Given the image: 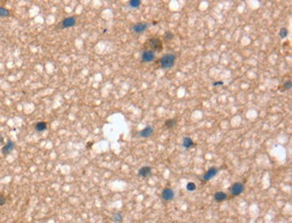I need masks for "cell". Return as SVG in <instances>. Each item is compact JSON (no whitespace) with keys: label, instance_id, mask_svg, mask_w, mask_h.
Segmentation results:
<instances>
[{"label":"cell","instance_id":"obj_1","mask_svg":"<svg viewBox=\"0 0 292 223\" xmlns=\"http://www.w3.org/2000/svg\"><path fill=\"white\" fill-rule=\"evenodd\" d=\"M176 60V55L173 53H166L160 59V66L164 69H168L175 65Z\"/></svg>","mask_w":292,"mask_h":223},{"label":"cell","instance_id":"obj_2","mask_svg":"<svg viewBox=\"0 0 292 223\" xmlns=\"http://www.w3.org/2000/svg\"><path fill=\"white\" fill-rule=\"evenodd\" d=\"M146 45L149 48L148 49H151V51H153L154 52H156V51H161L163 49V43H162V41H161L160 39L158 38H156V37H154V38H150V39H148L146 42Z\"/></svg>","mask_w":292,"mask_h":223},{"label":"cell","instance_id":"obj_3","mask_svg":"<svg viewBox=\"0 0 292 223\" xmlns=\"http://www.w3.org/2000/svg\"><path fill=\"white\" fill-rule=\"evenodd\" d=\"M155 59H156V52H154L151 49H147L142 52V55H141L142 62L148 63V62H151V61H154Z\"/></svg>","mask_w":292,"mask_h":223},{"label":"cell","instance_id":"obj_4","mask_svg":"<svg viewBox=\"0 0 292 223\" xmlns=\"http://www.w3.org/2000/svg\"><path fill=\"white\" fill-rule=\"evenodd\" d=\"M245 190V185L242 183H235L234 184H232V186L229 188V192H230V194L232 196H238L240 195Z\"/></svg>","mask_w":292,"mask_h":223},{"label":"cell","instance_id":"obj_5","mask_svg":"<svg viewBox=\"0 0 292 223\" xmlns=\"http://www.w3.org/2000/svg\"><path fill=\"white\" fill-rule=\"evenodd\" d=\"M161 198H162V200L165 202H170L175 198V192L171 188H165L162 191Z\"/></svg>","mask_w":292,"mask_h":223},{"label":"cell","instance_id":"obj_6","mask_svg":"<svg viewBox=\"0 0 292 223\" xmlns=\"http://www.w3.org/2000/svg\"><path fill=\"white\" fill-rule=\"evenodd\" d=\"M153 133H154V129L151 126H147L143 130H141V131L138 133V135H139V138L147 139V138L151 137V136L153 135Z\"/></svg>","mask_w":292,"mask_h":223},{"label":"cell","instance_id":"obj_7","mask_svg":"<svg viewBox=\"0 0 292 223\" xmlns=\"http://www.w3.org/2000/svg\"><path fill=\"white\" fill-rule=\"evenodd\" d=\"M217 172H219V170H217V168H215V167H211V168H209L205 174L202 176V179L205 181V182H208L209 181L210 179H212L217 174Z\"/></svg>","mask_w":292,"mask_h":223},{"label":"cell","instance_id":"obj_8","mask_svg":"<svg viewBox=\"0 0 292 223\" xmlns=\"http://www.w3.org/2000/svg\"><path fill=\"white\" fill-rule=\"evenodd\" d=\"M76 18L75 17H73V16H69V17H67L65 18V19L62 21L61 23V25L63 28H70V27H73V26H75L76 25Z\"/></svg>","mask_w":292,"mask_h":223},{"label":"cell","instance_id":"obj_9","mask_svg":"<svg viewBox=\"0 0 292 223\" xmlns=\"http://www.w3.org/2000/svg\"><path fill=\"white\" fill-rule=\"evenodd\" d=\"M147 26H148V24L147 23H135L132 26V30L136 33H141L143 32H145L147 29Z\"/></svg>","mask_w":292,"mask_h":223},{"label":"cell","instance_id":"obj_10","mask_svg":"<svg viewBox=\"0 0 292 223\" xmlns=\"http://www.w3.org/2000/svg\"><path fill=\"white\" fill-rule=\"evenodd\" d=\"M150 175H151V167L148 166H143L139 170V176L140 177L145 178V177L149 176Z\"/></svg>","mask_w":292,"mask_h":223},{"label":"cell","instance_id":"obj_11","mask_svg":"<svg viewBox=\"0 0 292 223\" xmlns=\"http://www.w3.org/2000/svg\"><path fill=\"white\" fill-rule=\"evenodd\" d=\"M14 148H15V144H14V142L13 141H11V140H8L7 142V144H5V146L2 148V153L4 155H7L9 154L12 150H14Z\"/></svg>","mask_w":292,"mask_h":223},{"label":"cell","instance_id":"obj_12","mask_svg":"<svg viewBox=\"0 0 292 223\" xmlns=\"http://www.w3.org/2000/svg\"><path fill=\"white\" fill-rule=\"evenodd\" d=\"M227 199V194L224 192H217L214 194V200L217 202H222Z\"/></svg>","mask_w":292,"mask_h":223},{"label":"cell","instance_id":"obj_13","mask_svg":"<svg viewBox=\"0 0 292 223\" xmlns=\"http://www.w3.org/2000/svg\"><path fill=\"white\" fill-rule=\"evenodd\" d=\"M47 129V123L45 122H38L35 125V130L39 132H44Z\"/></svg>","mask_w":292,"mask_h":223},{"label":"cell","instance_id":"obj_14","mask_svg":"<svg viewBox=\"0 0 292 223\" xmlns=\"http://www.w3.org/2000/svg\"><path fill=\"white\" fill-rule=\"evenodd\" d=\"M183 147L185 148H191L192 146L194 145L193 143V141H192V140L189 137H185L183 140Z\"/></svg>","mask_w":292,"mask_h":223},{"label":"cell","instance_id":"obj_15","mask_svg":"<svg viewBox=\"0 0 292 223\" xmlns=\"http://www.w3.org/2000/svg\"><path fill=\"white\" fill-rule=\"evenodd\" d=\"M176 123H177V121L175 120V119H170V120H167L165 123V127H167L168 129H171L173 127H175L176 125Z\"/></svg>","mask_w":292,"mask_h":223},{"label":"cell","instance_id":"obj_16","mask_svg":"<svg viewBox=\"0 0 292 223\" xmlns=\"http://www.w3.org/2000/svg\"><path fill=\"white\" fill-rule=\"evenodd\" d=\"M10 15V11L7 8H5L3 7H0V16L2 17H7Z\"/></svg>","mask_w":292,"mask_h":223},{"label":"cell","instance_id":"obj_17","mask_svg":"<svg viewBox=\"0 0 292 223\" xmlns=\"http://www.w3.org/2000/svg\"><path fill=\"white\" fill-rule=\"evenodd\" d=\"M140 5H141V2L139 0H131V1L129 2V5L132 8H138Z\"/></svg>","mask_w":292,"mask_h":223},{"label":"cell","instance_id":"obj_18","mask_svg":"<svg viewBox=\"0 0 292 223\" xmlns=\"http://www.w3.org/2000/svg\"><path fill=\"white\" fill-rule=\"evenodd\" d=\"M113 221L116 222V223H120V222H121V221H122V215H121V213H120V212L115 213V214L113 216Z\"/></svg>","mask_w":292,"mask_h":223},{"label":"cell","instance_id":"obj_19","mask_svg":"<svg viewBox=\"0 0 292 223\" xmlns=\"http://www.w3.org/2000/svg\"><path fill=\"white\" fill-rule=\"evenodd\" d=\"M196 188H197L196 184L194 183H191V182L188 183L187 185H186V189H187V191H189V192H193V191L196 190Z\"/></svg>","mask_w":292,"mask_h":223},{"label":"cell","instance_id":"obj_20","mask_svg":"<svg viewBox=\"0 0 292 223\" xmlns=\"http://www.w3.org/2000/svg\"><path fill=\"white\" fill-rule=\"evenodd\" d=\"M279 36H281V39H284L286 38V37L288 36V30L286 29V28H281V31H279Z\"/></svg>","mask_w":292,"mask_h":223},{"label":"cell","instance_id":"obj_21","mask_svg":"<svg viewBox=\"0 0 292 223\" xmlns=\"http://www.w3.org/2000/svg\"><path fill=\"white\" fill-rule=\"evenodd\" d=\"M7 202V199L3 194H0V206H3Z\"/></svg>","mask_w":292,"mask_h":223},{"label":"cell","instance_id":"obj_22","mask_svg":"<svg viewBox=\"0 0 292 223\" xmlns=\"http://www.w3.org/2000/svg\"><path fill=\"white\" fill-rule=\"evenodd\" d=\"M173 33H170V32H166V33H165V40H172V39H173Z\"/></svg>","mask_w":292,"mask_h":223},{"label":"cell","instance_id":"obj_23","mask_svg":"<svg viewBox=\"0 0 292 223\" xmlns=\"http://www.w3.org/2000/svg\"><path fill=\"white\" fill-rule=\"evenodd\" d=\"M283 86H284V89H286V90L290 89L291 88V81H290V80H289V81L286 82Z\"/></svg>","mask_w":292,"mask_h":223},{"label":"cell","instance_id":"obj_24","mask_svg":"<svg viewBox=\"0 0 292 223\" xmlns=\"http://www.w3.org/2000/svg\"><path fill=\"white\" fill-rule=\"evenodd\" d=\"M223 84H224V83H223L222 81H219V82H215V83H213V85L217 86V85H223Z\"/></svg>","mask_w":292,"mask_h":223},{"label":"cell","instance_id":"obj_25","mask_svg":"<svg viewBox=\"0 0 292 223\" xmlns=\"http://www.w3.org/2000/svg\"><path fill=\"white\" fill-rule=\"evenodd\" d=\"M3 141H4L3 137H1V136H0V143H3Z\"/></svg>","mask_w":292,"mask_h":223}]
</instances>
